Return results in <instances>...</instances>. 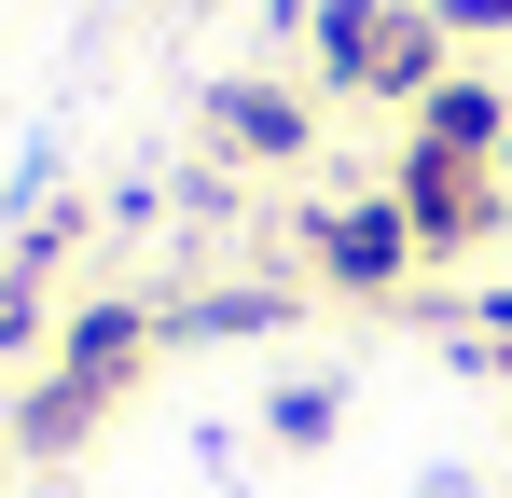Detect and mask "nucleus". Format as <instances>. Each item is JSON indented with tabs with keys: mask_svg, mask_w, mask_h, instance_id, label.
Segmentation results:
<instances>
[]
</instances>
